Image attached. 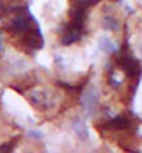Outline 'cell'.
I'll return each instance as SVG.
<instances>
[{
    "instance_id": "cell-1",
    "label": "cell",
    "mask_w": 142,
    "mask_h": 153,
    "mask_svg": "<svg viewBox=\"0 0 142 153\" xmlns=\"http://www.w3.org/2000/svg\"><path fill=\"white\" fill-rule=\"evenodd\" d=\"M31 107H35L36 110L41 111H50L59 107L61 97L56 89L48 88V86H36L31 89L27 93Z\"/></svg>"
},
{
    "instance_id": "cell-2",
    "label": "cell",
    "mask_w": 142,
    "mask_h": 153,
    "mask_svg": "<svg viewBox=\"0 0 142 153\" xmlns=\"http://www.w3.org/2000/svg\"><path fill=\"white\" fill-rule=\"evenodd\" d=\"M3 103L10 114L16 117L22 125H31L35 123V116L31 105L24 99H21L17 93L7 91L3 95Z\"/></svg>"
},
{
    "instance_id": "cell-3",
    "label": "cell",
    "mask_w": 142,
    "mask_h": 153,
    "mask_svg": "<svg viewBox=\"0 0 142 153\" xmlns=\"http://www.w3.org/2000/svg\"><path fill=\"white\" fill-rule=\"evenodd\" d=\"M53 63L61 68L64 73H82L84 71V59L78 50H59L56 56H53Z\"/></svg>"
},
{
    "instance_id": "cell-4",
    "label": "cell",
    "mask_w": 142,
    "mask_h": 153,
    "mask_svg": "<svg viewBox=\"0 0 142 153\" xmlns=\"http://www.w3.org/2000/svg\"><path fill=\"white\" fill-rule=\"evenodd\" d=\"M4 65L7 70L8 74H13L14 76L25 74L27 71H29L31 68V63L27 57H24L22 54L17 52H8L4 56Z\"/></svg>"
},
{
    "instance_id": "cell-5",
    "label": "cell",
    "mask_w": 142,
    "mask_h": 153,
    "mask_svg": "<svg viewBox=\"0 0 142 153\" xmlns=\"http://www.w3.org/2000/svg\"><path fill=\"white\" fill-rule=\"evenodd\" d=\"M97 100H99V93L97 89L94 85H91L89 88L86 89L84 95H82V107L88 114H92L96 110Z\"/></svg>"
},
{
    "instance_id": "cell-6",
    "label": "cell",
    "mask_w": 142,
    "mask_h": 153,
    "mask_svg": "<svg viewBox=\"0 0 142 153\" xmlns=\"http://www.w3.org/2000/svg\"><path fill=\"white\" fill-rule=\"evenodd\" d=\"M71 131L74 132L78 141L86 142L91 139V129L86 124V121H84L82 118H75L71 123Z\"/></svg>"
},
{
    "instance_id": "cell-7",
    "label": "cell",
    "mask_w": 142,
    "mask_h": 153,
    "mask_svg": "<svg viewBox=\"0 0 142 153\" xmlns=\"http://www.w3.org/2000/svg\"><path fill=\"white\" fill-rule=\"evenodd\" d=\"M97 48L105 53H114L117 50V45L114 43V40L107 35H100L97 39Z\"/></svg>"
},
{
    "instance_id": "cell-8",
    "label": "cell",
    "mask_w": 142,
    "mask_h": 153,
    "mask_svg": "<svg viewBox=\"0 0 142 153\" xmlns=\"http://www.w3.org/2000/svg\"><path fill=\"white\" fill-rule=\"evenodd\" d=\"M49 7H50V10H52L54 16H59L67 7V0H50L49 1Z\"/></svg>"
},
{
    "instance_id": "cell-9",
    "label": "cell",
    "mask_w": 142,
    "mask_h": 153,
    "mask_svg": "<svg viewBox=\"0 0 142 153\" xmlns=\"http://www.w3.org/2000/svg\"><path fill=\"white\" fill-rule=\"evenodd\" d=\"M105 24L107 29H112V31H116L118 28V22L114 17H106L105 18Z\"/></svg>"
},
{
    "instance_id": "cell-10",
    "label": "cell",
    "mask_w": 142,
    "mask_h": 153,
    "mask_svg": "<svg viewBox=\"0 0 142 153\" xmlns=\"http://www.w3.org/2000/svg\"><path fill=\"white\" fill-rule=\"evenodd\" d=\"M0 53H1V38H0Z\"/></svg>"
},
{
    "instance_id": "cell-11",
    "label": "cell",
    "mask_w": 142,
    "mask_h": 153,
    "mask_svg": "<svg viewBox=\"0 0 142 153\" xmlns=\"http://www.w3.org/2000/svg\"><path fill=\"white\" fill-rule=\"evenodd\" d=\"M141 53H142V45H141Z\"/></svg>"
}]
</instances>
